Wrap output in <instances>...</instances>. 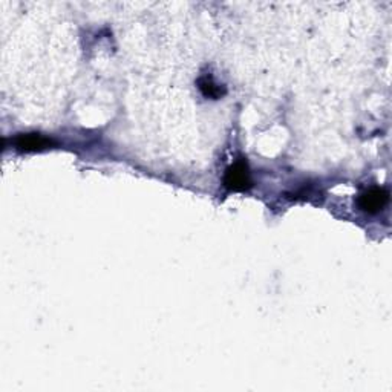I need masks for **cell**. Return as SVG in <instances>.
Instances as JSON below:
<instances>
[{
  "label": "cell",
  "instance_id": "3",
  "mask_svg": "<svg viewBox=\"0 0 392 392\" xmlns=\"http://www.w3.org/2000/svg\"><path fill=\"white\" fill-rule=\"evenodd\" d=\"M14 146L20 152H38L56 146V141L40 134H22L14 140Z\"/></svg>",
  "mask_w": 392,
  "mask_h": 392
},
{
  "label": "cell",
  "instance_id": "4",
  "mask_svg": "<svg viewBox=\"0 0 392 392\" xmlns=\"http://www.w3.org/2000/svg\"><path fill=\"white\" fill-rule=\"evenodd\" d=\"M198 84H199V89H201L203 94L205 97H209V98L218 100V98H221L222 95L226 94V91L222 89V88H219L218 84H214L210 77H203V79H199Z\"/></svg>",
  "mask_w": 392,
  "mask_h": 392
},
{
  "label": "cell",
  "instance_id": "1",
  "mask_svg": "<svg viewBox=\"0 0 392 392\" xmlns=\"http://www.w3.org/2000/svg\"><path fill=\"white\" fill-rule=\"evenodd\" d=\"M224 184L228 190L244 191L251 187V175L249 164L245 159H237L235 164L230 166L224 176Z\"/></svg>",
  "mask_w": 392,
  "mask_h": 392
},
{
  "label": "cell",
  "instance_id": "2",
  "mask_svg": "<svg viewBox=\"0 0 392 392\" xmlns=\"http://www.w3.org/2000/svg\"><path fill=\"white\" fill-rule=\"evenodd\" d=\"M389 201V194L386 189L383 187H373L366 190L365 194L360 195L359 198V207L366 213H379Z\"/></svg>",
  "mask_w": 392,
  "mask_h": 392
}]
</instances>
